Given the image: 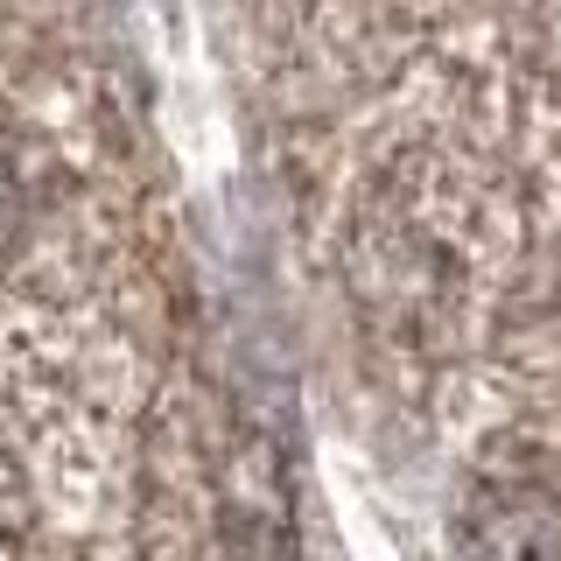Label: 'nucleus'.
Wrapping results in <instances>:
<instances>
[{"instance_id":"f257e3e1","label":"nucleus","mask_w":561,"mask_h":561,"mask_svg":"<svg viewBox=\"0 0 561 561\" xmlns=\"http://www.w3.org/2000/svg\"><path fill=\"white\" fill-rule=\"evenodd\" d=\"M463 561H561V484L540 470L478 478L456 505Z\"/></svg>"},{"instance_id":"f03ea898","label":"nucleus","mask_w":561,"mask_h":561,"mask_svg":"<svg viewBox=\"0 0 561 561\" xmlns=\"http://www.w3.org/2000/svg\"><path fill=\"white\" fill-rule=\"evenodd\" d=\"M22 225H28V197H22V183H14V169L0 162V253L22 239Z\"/></svg>"}]
</instances>
